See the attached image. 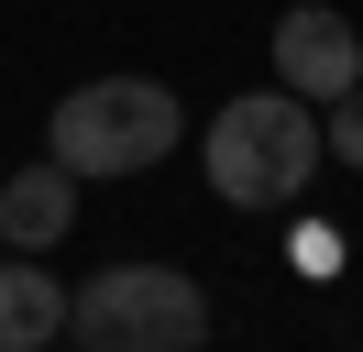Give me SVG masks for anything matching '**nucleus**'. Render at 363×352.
<instances>
[{
	"label": "nucleus",
	"mask_w": 363,
	"mask_h": 352,
	"mask_svg": "<svg viewBox=\"0 0 363 352\" xmlns=\"http://www.w3.org/2000/svg\"><path fill=\"white\" fill-rule=\"evenodd\" d=\"M199 165H209V187H220L231 209H297L308 176L330 165L319 99H297V88H242V99H220V121L199 132Z\"/></svg>",
	"instance_id": "f257e3e1"
},
{
	"label": "nucleus",
	"mask_w": 363,
	"mask_h": 352,
	"mask_svg": "<svg viewBox=\"0 0 363 352\" xmlns=\"http://www.w3.org/2000/svg\"><path fill=\"white\" fill-rule=\"evenodd\" d=\"M177 143H187V110H177L165 77H89V88H67L55 121H45V154L77 176V187L143 176V165H165Z\"/></svg>",
	"instance_id": "f03ea898"
},
{
	"label": "nucleus",
	"mask_w": 363,
	"mask_h": 352,
	"mask_svg": "<svg viewBox=\"0 0 363 352\" xmlns=\"http://www.w3.org/2000/svg\"><path fill=\"white\" fill-rule=\"evenodd\" d=\"M67 341L89 352H199L209 341V286L187 264H99L67 286Z\"/></svg>",
	"instance_id": "7ed1b4c3"
},
{
	"label": "nucleus",
	"mask_w": 363,
	"mask_h": 352,
	"mask_svg": "<svg viewBox=\"0 0 363 352\" xmlns=\"http://www.w3.org/2000/svg\"><path fill=\"white\" fill-rule=\"evenodd\" d=\"M275 88H297V99H319V110H330L341 88H363V33L330 0H297V11L275 22Z\"/></svg>",
	"instance_id": "20e7f679"
},
{
	"label": "nucleus",
	"mask_w": 363,
	"mask_h": 352,
	"mask_svg": "<svg viewBox=\"0 0 363 352\" xmlns=\"http://www.w3.org/2000/svg\"><path fill=\"white\" fill-rule=\"evenodd\" d=\"M67 220H77V176L55 165V154L23 165V176H0V242H11V253H45Z\"/></svg>",
	"instance_id": "39448f33"
},
{
	"label": "nucleus",
	"mask_w": 363,
	"mask_h": 352,
	"mask_svg": "<svg viewBox=\"0 0 363 352\" xmlns=\"http://www.w3.org/2000/svg\"><path fill=\"white\" fill-rule=\"evenodd\" d=\"M45 341H67V275L11 253L0 264V352H45Z\"/></svg>",
	"instance_id": "423d86ee"
},
{
	"label": "nucleus",
	"mask_w": 363,
	"mask_h": 352,
	"mask_svg": "<svg viewBox=\"0 0 363 352\" xmlns=\"http://www.w3.org/2000/svg\"><path fill=\"white\" fill-rule=\"evenodd\" d=\"M319 143H330V154H341V165H352V176H363V88H341V99H330V110H319Z\"/></svg>",
	"instance_id": "0eeeda50"
},
{
	"label": "nucleus",
	"mask_w": 363,
	"mask_h": 352,
	"mask_svg": "<svg viewBox=\"0 0 363 352\" xmlns=\"http://www.w3.org/2000/svg\"><path fill=\"white\" fill-rule=\"evenodd\" d=\"M297 264H308V275H330V264H341V231H330V220H297Z\"/></svg>",
	"instance_id": "6e6552de"
},
{
	"label": "nucleus",
	"mask_w": 363,
	"mask_h": 352,
	"mask_svg": "<svg viewBox=\"0 0 363 352\" xmlns=\"http://www.w3.org/2000/svg\"><path fill=\"white\" fill-rule=\"evenodd\" d=\"M45 352H89V341H45Z\"/></svg>",
	"instance_id": "1a4fd4ad"
}]
</instances>
